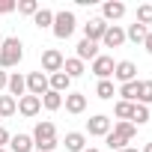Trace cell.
<instances>
[{
	"instance_id": "ba28073f",
	"label": "cell",
	"mask_w": 152,
	"mask_h": 152,
	"mask_svg": "<svg viewBox=\"0 0 152 152\" xmlns=\"http://www.w3.org/2000/svg\"><path fill=\"white\" fill-rule=\"evenodd\" d=\"M113 81H119V87H122V84L137 81V66H134L131 60H119V63H116V69H113Z\"/></svg>"
},
{
	"instance_id": "5bb4252c",
	"label": "cell",
	"mask_w": 152,
	"mask_h": 152,
	"mask_svg": "<svg viewBox=\"0 0 152 152\" xmlns=\"http://www.w3.org/2000/svg\"><path fill=\"white\" fill-rule=\"evenodd\" d=\"M63 104H66V110L69 113H84L87 110V96L84 93H66V99H63Z\"/></svg>"
},
{
	"instance_id": "d6a6232c",
	"label": "cell",
	"mask_w": 152,
	"mask_h": 152,
	"mask_svg": "<svg viewBox=\"0 0 152 152\" xmlns=\"http://www.w3.org/2000/svg\"><path fill=\"white\" fill-rule=\"evenodd\" d=\"M9 137H12V134H9V131H6L3 125H0V149H6V143H9Z\"/></svg>"
},
{
	"instance_id": "f35d334b",
	"label": "cell",
	"mask_w": 152,
	"mask_h": 152,
	"mask_svg": "<svg viewBox=\"0 0 152 152\" xmlns=\"http://www.w3.org/2000/svg\"><path fill=\"white\" fill-rule=\"evenodd\" d=\"M0 45H3V33H0Z\"/></svg>"
},
{
	"instance_id": "9a60e30c",
	"label": "cell",
	"mask_w": 152,
	"mask_h": 152,
	"mask_svg": "<svg viewBox=\"0 0 152 152\" xmlns=\"http://www.w3.org/2000/svg\"><path fill=\"white\" fill-rule=\"evenodd\" d=\"M75 51H78V54H75V57H78L81 63H93L96 57H99V42H90V39H81L78 42V48H75Z\"/></svg>"
},
{
	"instance_id": "cb8c5ba5",
	"label": "cell",
	"mask_w": 152,
	"mask_h": 152,
	"mask_svg": "<svg viewBox=\"0 0 152 152\" xmlns=\"http://www.w3.org/2000/svg\"><path fill=\"white\" fill-rule=\"evenodd\" d=\"M96 96H99L102 102H110V99L116 96V87H113V81H99V84H96Z\"/></svg>"
},
{
	"instance_id": "5b68a950",
	"label": "cell",
	"mask_w": 152,
	"mask_h": 152,
	"mask_svg": "<svg viewBox=\"0 0 152 152\" xmlns=\"http://www.w3.org/2000/svg\"><path fill=\"white\" fill-rule=\"evenodd\" d=\"M63 63H66V57H63L57 48H45V51H42V72H45V75L63 72Z\"/></svg>"
},
{
	"instance_id": "30bf717a",
	"label": "cell",
	"mask_w": 152,
	"mask_h": 152,
	"mask_svg": "<svg viewBox=\"0 0 152 152\" xmlns=\"http://www.w3.org/2000/svg\"><path fill=\"white\" fill-rule=\"evenodd\" d=\"M39 110H42V99H36V96H21L18 99V113L21 116L33 119V116H39Z\"/></svg>"
},
{
	"instance_id": "3957f363",
	"label": "cell",
	"mask_w": 152,
	"mask_h": 152,
	"mask_svg": "<svg viewBox=\"0 0 152 152\" xmlns=\"http://www.w3.org/2000/svg\"><path fill=\"white\" fill-rule=\"evenodd\" d=\"M110 128H113V119L104 116V113H96V116L87 119V134H90V137H107Z\"/></svg>"
},
{
	"instance_id": "4fadbf2b",
	"label": "cell",
	"mask_w": 152,
	"mask_h": 152,
	"mask_svg": "<svg viewBox=\"0 0 152 152\" xmlns=\"http://www.w3.org/2000/svg\"><path fill=\"white\" fill-rule=\"evenodd\" d=\"M6 93L18 102L21 96H27V78H24V75H18V72H12L9 75V84H6Z\"/></svg>"
},
{
	"instance_id": "d6986e66",
	"label": "cell",
	"mask_w": 152,
	"mask_h": 152,
	"mask_svg": "<svg viewBox=\"0 0 152 152\" xmlns=\"http://www.w3.org/2000/svg\"><path fill=\"white\" fill-rule=\"evenodd\" d=\"M9 152H33V137H30V134H15V137H9Z\"/></svg>"
},
{
	"instance_id": "8d00e7d4",
	"label": "cell",
	"mask_w": 152,
	"mask_h": 152,
	"mask_svg": "<svg viewBox=\"0 0 152 152\" xmlns=\"http://www.w3.org/2000/svg\"><path fill=\"white\" fill-rule=\"evenodd\" d=\"M119 152H140V149H134V146H125V149H119Z\"/></svg>"
},
{
	"instance_id": "4316f807",
	"label": "cell",
	"mask_w": 152,
	"mask_h": 152,
	"mask_svg": "<svg viewBox=\"0 0 152 152\" xmlns=\"http://www.w3.org/2000/svg\"><path fill=\"white\" fill-rule=\"evenodd\" d=\"M33 24H36L39 30H48V27L54 24V12H51V9H39V12L33 15Z\"/></svg>"
},
{
	"instance_id": "1f68e13d",
	"label": "cell",
	"mask_w": 152,
	"mask_h": 152,
	"mask_svg": "<svg viewBox=\"0 0 152 152\" xmlns=\"http://www.w3.org/2000/svg\"><path fill=\"white\" fill-rule=\"evenodd\" d=\"M15 12V0H0V15H9Z\"/></svg>"
},
{
	"instance_id": "2e32d148",
	"label": "cell",
	"mask_w": 152,
	"mask_h": 152,
	"mask_svg": "<svg viewBox=\"0 0 152 152\" xmlns=\"http://www.w3.org/2000/svg\"><path fill=\"white\" fill-rule=\"evenodd\" d=\"M110 134H116V137H119V140H122V143L128 146V143H131V140L137 137V125H134V122H113Z\"/></svg>"
},
{
	"instance_id": "e575fe53",
	"label": "cell",
	"mask_w": 152,
	"mask_h": 152,
	"mask_svg": "<svg viewBox=\"0 0 152 152\" xmlns=\"http://www.w3.org/2000/svg\"><path fill=\"white\" fill-rule=\"evenodd\" d=\"M143 48H146V54H152V30L146 33V39H143Z\"/></svg>"
},
{
	"instance_id": "ac0fdd59",
	"label": "cell",
	"mask_w": 152,
	"mask_h": 152,
	"mask_svg": "<svg viewBox=\"0 0 152 152\" xmlns=\"http://www.w3.org/2000/svg\"><path fill=\"white\" fill-rule=\"evenodd\" d=\"M63 146H66V152H84L87 149V134L84 131H69Z\"/></svg>"
},
{
	"instance_id": "6da1fadb",
	"label": "cell",
	"mask_w": 152,
	"mask_h": 152,
	"mask_svg": "<svg viewBox=\"0 0 152 152\" xmlns=\"http://www.w3.org/2000/svg\"><path fill=\"white\" fill-rule=\"evenodd\" d=\"M24 60V42L18 36H3V45H0V69H15Z\"/></svg>"
},
{
	"instance_id": "f1b7e54d",
	"label": "cell",
	"mask_w": 152,
	"mask_h": 152,
	"mask_svg": "<svg viewBox=\"0 0 152 152\" xmlns=\"http://www.w3.org/2000/svg\"><path fill=\"white\" fill-rule=\"evenodd\" d=\"M137 104L152 107V81H140V90H137Z\"/></svg>"
},
{
	"instance_id": "d4e9b609",
	"label": "cell",
	"mask_w": 152,
	"mask_h": 152,
	"mask_svg": "<svg viewBox=\"0 0 152 152\" xmlns=\"http://www.w3.org/2000/svg\"><path fill=\"white\" fill-rule=\"evenodd\" d=\"M137 90H140V81L122 84V87H119V96H122V102H131V104H137Z\"/></svg>"
},
{
	"instance_id": "52a82bcc",
	"label": "cell",
	"mask_w": 152,
	"mask_h": 152,
	"mask_svg": "<svg viewBox=\"0 0 152 152\" xmlns=\"http://www.w3.org/2000/svg\"><path fill=\"white\" fill-rule=\"evenodd\" d=\"M33 146H39V143H48V140H57V125L51 122V119H42V122H36V128H33Z\"/></svg>"
},
{
	"instance_id": "484cf974",
	"label": "cell",
	"mask_w": 152,
	"mask_h": 152,
	"mask_svg": "<svg viewBox=\"0 0 152 152\" xmlns=\"http://www.w3.org/2000/svg\"><path fill=\"white\" fill-rule=\"evenodd\" d=\"M42 107H45V110H60V107H63V96L54 93V90H48V93L42 96Z\"/></svg>"
},
{
	"instance_id": "277c9868",
	"label": "cell",
	"mask_w": 152,
	"mask_h": 152,
	"mask_svg": "<svg viewBox=\"0 0 152 152\" xmlns=\"http://www.w3.org/2000/svg\"><path fill=\"white\" fill-rule=\"evenodd\" d=\"M113 69H116V63H113V57H107V54H99V57L93 60V66H90V72L96 75L99 81H110V78H113Z\"/></svg>"
},
{
	"instance_id": "8992f818",
	"label": "cell",
	"mask_w": 152,
	"mask_h": 152,
	"mask_svg": "<svg viewBox=\"0 0 152 152\" xmlns=\"http://www.w3.org/2000/svg\"><path fill=\"white\" fill-rule=\"evenodd\" d=\"M24 78H27V96L42 99L48 93V75L45 72H30V75H24Z\"/></svg>"
},
{
	"instance_id": "836d02e7",
	"label": "cell",
	"mask_w": 152,
	"mask_h": 152,
	"mask_svg": "<svg viewBox=\"0 0 152 152\" xmlns=\"http://www.w3.org/2000/svg\"><path fill=\"white\" fill-rule=\"evenodd\" d=\"M6 84H9V72H3V69H0V93L6 90Z\"/></svg>"
},
{
	"instance_id": "44dd1931",
	"label": "cell",
	"mask_w": 152,
	"mask_h": 152,
	"mask_svg": "<svg viewBox=\"0 0 152 152\" xmlns=\"http://www.w3.org/2000/svg\"><path fill=\"white\" fill-rule=\"evenodd\" d=\"M18 113V102L9 96V93H3L0 96V119H9V116H15Z\"/></svg>"
},
{
	"instance_id": "603a6c76",
	"label": "cell",
	"mask_w": 152,
	"mask_h": 152,
	"mask_svg": "<svg viewBox=\"0 0 152 152\" xmlns=\"http://www.w3.org/2000/svg\"><path fill=\"white\" fill-rule=\"evenodd\" d=\"M63 72H66V75H69V78L75 81V78H81V75H84L87 69H84V63H81L78 57H69V60L63 63Z\"/></svg>"
},
{
	"instance_id": "e0dca14e",
	"label": "cell",
	"mask_w": 152,
	"mask_h": 152,
	"mask_svg": "<svg viewBox=\"0 0 152 152\" xmlns=\"http://www.w3.org/2000/svg\"><path fill=\"white\" fill-rule=\"evenodd\" d=\"M69 87H72V78H69L66 72H57V75H48V90H54V93L66 96V93H69Z\"/></svg>"
},
{
	"instance_id": "8fae6325",
	"label": "cell",
	"mask_w": 152,
	"mask_h": 152,
	"mask_svg": "<svg viewBox=\"0 0 152 152\" xmlns=\"http://www.w3.org/2000/svg\"><path fill=\"white\" fill-rule=\"evenodd\" d=\"M125 15V3L122 0H107V3H102V21H119Z\"/></svg>"
},
{
	"instance_id": "d590c367",
	"label": "cell",
	"mask_w": 152,
	"mask_h": 152,
	"mask_svg": "<svg viewBox=\"0 0 152 152\" xmlns=\"http://www.w3.org/2000/svg\"><path fill=\"white\" fill-rule=\"evenodd\" d=\"M140 152H152V140H149V143H146V146H143Z\"/></svg>"
},
{
	"instance_id": "83f0119b",
	"label": "cell",
	"mask_w": 152,
	"mask_h": 152,
	"mask_svg": "<svg viewBox=\"0 0 152 152\" xmlns=\"http://www.w3.org/2000/svg\"><path fill=\"white\" fill-rule=\"evenodd\" d=\"M149 119H152V110H149L146 104H134V116H131V122L140 128V125H146Z\"/></svg>"
},
{
	"instance_id": "9c48e42d",
	"label": "cell",
	"mask_w": 152,
	"mask_h": 152,
	"mask_svg": "<svg viewBox=\"0 0 152 152\" xmlns=\"http://www.w3.org/2000/svg\"><path fill=\"white\" fill-rule=\"evenodd\" d=\"M102 45H104V48H119V45H125V30H122L119 24H107V30H104V36H102Z\"/></svg>"
},
{
	"instance_id": "f546056e",
	"label": "cell",
	"mask_w": 152,
	"mask_h": 152,
	"mask_svg": "<svg viewBox=\"0 0 152 152\" xmlns=\"http://www.w3.org/2000/svg\"><path fill=\"white\" fill-rule=\"evenodd\" d=\"M15 9H18L21 15H30V18H33V15L42 9V6L36 3V0H15Z\"/></svg>"
},
{
	"instance_id": "ab89813d",
	"label": "cell",
	"mask_w": 152,
	"mask_h": 152,
	"mask_svg": "<svg viewBox=\"0 0 152 152\" xmlns=\"http://www.w3.org/2000/svg\"><path fill=\"white\" fill-rule=\"evenodd\" d=\"M0 152H9V149H0Z\"/></svg>"
},
{
	"instance_id": "74e56055",
	"label": "cell",
	"mask_w": 152,
	"mask_h": 152,
	"mask_svg": "<svg viewBox=\"0 0 152 152\" xmlns=\"http://www.w3.org/2000/svg\"><path fill=\"white\" fill-rule=\"evenodd\" d=\"M84 152H102V149H96V146H87V149H84Z\"/></svg>"
},
{
	"instance_id": "7c38bea8",
	"label": "cell",
	"mask_w": 152,
	"mask_h": 152,
	"mask_svg": "<svg viewBox=\"0 0 152 152\" xmlns=\"http://www.w3.org/2000/svg\"><path fill=\"white\" fill-rule=\"evenodd\" d=\"M104 30H107V21H102V18H90V21L84 24V39H90V42H102Z\"/></svg>"
},
{
	"instance_id": "60d3db41",
	"label": "cell",
	"mask_w": 152,
	"mask_h": 152,
	"mask_svg": "<svg viewBox=\"0 0 152 152\" xmlns=\"http://www.w3.org/2000/svg\"><path fill=\"white\" fill-rule=\"evenodd\" d=\"M149 110H152V107H149Z\"/></svg>"
},
{
	"instance_id": "7402d4cb",
	"label": "cell",
	"mask_w": 152,
	"mask_h": 152,
	"mask_svg": "<svg viewBox=\"0 0 152 152\" xmlns=\"http://www.w3.org/2000/svg\"><path fill=\"white\" fill-rule=\"evenodd\" d=\"M146 33H149V27H143V24H128V30H125V39L128 42H134V45H143V39H146Z\"/></svg>"
},
{
	"instance_id": "4dcf8cb0",
	"label": "cell",
	"mask_w": 152,
	"mask_h": 152,
	"mask_svg": "<svg viewBox=\"0 0 152 152\" xmlns=\"http://www.w3.org/2000/svg\"><path fill=\"white\" fill-rule=\"evenodd\" d=\"M137 24H143V27H149L152 24V3H140L137 6V18H134Z\"/></svg>"
},
{
	"instance_id": "7a4b0ae2",
	"label": "cell",
	"mask_w": 152,
	"mask_h": 152,
	"mask_svg": "<svg viewBox=\"0 0 152 152\" xmlns=\"http://www.w3.org/2000/svg\"><path fill=\"white\" fill-rule=\"evenodd\" d=\"M75 27H78V18H75V12L63 9V12H54V24H51V33L57 39H69L75 33Z\"/></svg>"
},
{
	"instance_id": "ffe728a7",
	"label": "cell",
	"mask_w": 152,
	"mask_h": 152,
	"mask_svg": "<svg viewBox=\"0 0 152 152\" xmlns=\"http://www.w3.org/2000/svg\"><path fill=\"white\" fill-rule=\"evenodd\" d=\"M113 116H116V122H131V116H134V104L119 99V102L113 104Z\"/></svg>"
}]
</instances>
